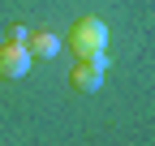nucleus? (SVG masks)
Segmentation results:
<instances>
[{
    "label": "nucleus",
    "mask_w": 155,
    "mask_h": 146,
    "mask_svg": "<svg viewBox=\"0 0 155 146\" xmlns=\"http://www.w3.org/2000/svg\"><path fill=\"white\" fill-rule=\"evenodd\" d=\"M30 65H35V56H30V47H26V43H9V39L0 43V78H5V82L26 78Z\"/></svg>",
    "instance_id": "7ed1b4c3"
},
{
    "label": "nucleus",
    "mask_w": 155,
    "mask_h": 146,
    "mask_svg": "<svg viewBox=\"0 0 155 146\" xmlns=\"http://www.w3.org/2000/svg\"><path fill=\"white\" fill-rule=\"evenodd\" d=\"M108 65H112L108 52H99V56H91V60H73V69H69V86H73V90H82V95H95V90L104 86Z\"/></svg>",
    "instance_id": "f03ea898"
},
{
    "label": "nucleus",
    "mask_w": 155,
    "mask_h": 146,
    "mask_svg": "<svg viewBox=\"0 0 155 146\" xmlns=\"http://www.w3.org/2000/svg\"><path fill=\"white\" fill-rule=\"evenodd\" d=\"M26 39H30L26 26H13V30H9V43H26Z\"/></svg>",
    "instance_id": "39448f33"
},
{
    "label": "nucleus",
    "mask_w": 155,
    "mask_h": 146,
    "mask_svg": "<svg viewBox=\"0 0 155 146\" xmlns=\"http://www.w3.org/2000/svg\"><path fill=\"white\" fill-rule=\"evenodd\" d=\"M69 52H73V60H91V56H99V52H108L104 17H78L73 30H69Z\"/></svg>",
    "instance_id": "f257e3e1"
},
{
    "label": "nucleus",
    "mask_w": 155,
    "mask_h": 146,
    "mask_svg": "<svg viewBox=\"0 0 155 146\" xmlns=\"http://www.w3.org/2000/svg\"><path fill=\"white\" fill-rule=\"evenodd\" d=\"M26 47H30V56H56L61 52V34L56 30H35L26 39Z\"/></svg>",
    "instance_id": "20e7f679"
}]
</instances>
